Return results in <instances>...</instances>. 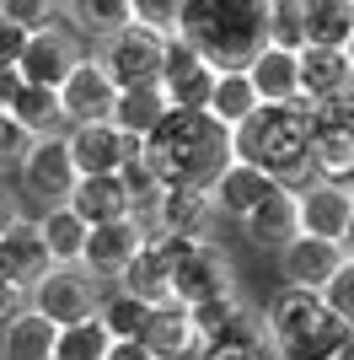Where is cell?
I'll list each match as a JSON object with an SVG mask.
<instances>
[{
    "label": "cell",
    "instance_id": "cell-38",
    "mask_svg": "<svg viewBox=\"0 0 354 360\" xmlns=\"http://www.w3.org/2000/svg\"><path fill=\"white\" fill-rule=\"evenodd\" d=\"M0 16L16 22L22 32H38V27L59 22V0H0Z\"/></svg>",
    "mask_w": 354,
    "mask_h": 360
},
{
    "label": "cell",
    "instance_id": "cell-39",
    "mask_svg": "<svg viewBox=\"0 0 354 360\" xmlns=\"http://www.w3.org/2000/svg\"><path fill=\"white\" fill-rule=\"evenodd\" d=\"M177 11H183V0H129V22L162 32V38L177 32Z\"/></svg>",
    "mask_w": 354,
    "mask_h": 360
},
{
    "label": "cell",
    "instance_id": "cell-5",
    "mask_svg": "<svg viewBox=\"0 0 354 360\" xmlns=\"http://www.w3.org/2000/svg\"><path fill=\"white\" fill-rule=\"evenodd\" d=\"M97 60H103V70L113 75V86H156L162 81V54H166V38L162 32L140 27V22H129V27H118L113 38H103V44L91 49Z\"/></svg>",
    "mask_w": 354,
    "mask_h": 360
},
{
    "label": "cell",
    "instance_id": "cell-14",
    "mask_svg": "<svg viewBox=\"0 0 354 360\" xmlns=\"http://www.w3.org/2000/svg\"><path fill=\"white\" fill-rule=\"evenodd\" d=\"M204 194H209V205H215V215L242 221V215H252L268 194H274V178H268V172H258L252 162H236V156H231V162L209 178Z\"/></svg>",
    "mask_w": 354,
    "mask_h": 360
},
{
    "label": "cell",
    "instance_id": "cell-11",
    "mask_svg": "<svg viewBox=\"0 0 354 360\" xmlns=\"http://www.w3.org/2000/svg\"><path fill=\"white\" fill-rule=\"evenodd\" d=\"M215 221L221 215H215L204 188H162L156 205H150V215H145L150 231H166V237H183V242H209Z\"/></svg>",
    "mask_w": 354,
    "mask_h": 360
},
{
    "label": "cell",
    "instance_id": "cell-35",
    "mask_svg": "<svg viewBox=\"0 0 354 360\" xmlns=\"http://www.w3.org/2000/svg\"><path fill=\"white\" fill-rule=\"evenodd\" d=\"M107 345H113V339H107V328L97 323V312H91V317H81V323H65V328H59L48 360H103Z\"/></svg>",
    "mask_w": 354,
    "mask_h": 360
},
{
    "label": "cell",
    "instance_id": "cell-22",
    "mask_svg": "<svg viewBox=\"0 0 354 360\" xmlns=\"http://www.w3.org/2000/svg\"><path fill=\"white\" fill-rule=\"evenodd\" d=\"M65 205H70L86 226H107V221L134 215L129 194H124V183H118V172H107V178H75V188L65 194Z\"/></svg>",
    "mask_w": 354,
    "mask_h": 360
},
{
    "label": "cell",
    "instance_id": "cell-4",
    "mask_svg": "<svg viewBox=\"0 0 354 360\" xmlns=\"http://www.w3.org/2000/svg\"><path fill=\"white\" fill-rule=\"evenodd\" d=\"M103 290L107 285H103V280H91L81 264H48L44 280H32V285H27V307L65 328V323H81V317L97 312Z\"/></svg>",
    "mask_w": 354,
    "mask_h": 360
},
{
    "label": "cell",
    "instance_id": "cell-43",
    "mask_svg": "<svg viewBox=\"0 0 354 360\" xmlns=\"http://www.w3.org/2000/svg\"><path fill=\"white\" fill-rule=\"evenodd\" d=\"M103 360H156V355H150V349L140 345V339H113Z\"/></svg>",
    "mask_w": 354,
    "mask_h": 360
},
{
    "label": "cell",
    "instance_id": "cell-45",
    "mask_svg": "<svg viewBox=\"0 0 354 360\" xmlns=\"http://www.w3.org/2000/svg\"><path fill=\"white\" fill-rule=\"evenodd\" d=\"M11 91H16V70H0V108L11 103Z\"/></svg>",
    "mask_w": 354,
    "mask_h": 360
},
{
    "label": "cell",
    "instance_id": "cell-40",
    "mask_svg": "<svg viewBox=\"0 0 354 360\" xmlns=\"http://www.w3.org/2000/svg\"><path fill=\"white\" fill-rule=\"evenodd\" d=\"M32 140H38V135H27V129H22V124H16L6 108H0V178L22 167V156L32 150Z\"/></svg>",
    "mask_w": 354,
    "mask_h": 360
},
{
    "label": "cell",
    "instance_id": "cell-36",
    "mask_svg": "<svg viewBox=\"0 0 354 360\" xmlns=\"http://www.w3.org/2000/svg\"><path fill=\"white\" fill-rule=\"evenodd\" d=\"M268 44L306 49V11H301V0H268Z\"/></svg>",
    "mask_w": 354,
    "mask_h": 360
},
{
    "label": "cell",
    "instance_id": "cell-13",
    "mask_svg": "<svg viewBox=\"0 0 354 360\" xmlns=\"http://www.w3.org/2000/svg\"><path fill=\"white\" fill-rule=\"evenodd\" d=\"M295 210H301V237L343 242V231H349V215H354V188L311 178V183H301V188H295Z\"/></svg>",
    "mask_w": 354,
    "mask_h": 360
},
{
    "label": "cell",
    "instance_id": "cell-29",
    "mask_svg": "<svg viewBox=\"0 0 354 360\" xmlns=\"http://www.w3.org/2000/svg\"><path fill=\"white\" fill-rule=\"evenodd\" d=\"M349 323H339V317H322L311 333H301V339H290V345L274 349V360H349Z\"/></svg>",
    "mask_w": 354,
    "mask_h": 360
},
{
    "label": "cell",
    "instance_id": "cell-27",
    "mask_svg": "<svg viewBox=\"0 0 354 360\" xmlns=\"http://www.w3.org/2000/svg\"><path fill=\"white\" fill-rule=\"evenodd\" d=\"M162 113H166V91L162 86H124L118 103H113V113H107V124H118V129L134 135V140H145L150 129L162 124Z\"/></svg>",
    "mask_w": 354,
    "mask_h": 360
},
{
    "label": "cell",
    "instance_id": "cell-9",
    "mask_svg": "<svg viewBox=\"0 0 354 360\" xmlns=\"http://www.w3.org/2000/svg\"><path fill=\"white\" fill-rule=\"evenodd\" d=\"M113 103H118V86H113V75L103 70L97 54H81V60L70 65V75L59 81V113H65V129H70V124L107 119Z\"/></svg>",
    "mask_w": 354,
    "mask_h": 360
},
{
    "label": "cell",
    "instance_id": "cell-6",
    "mask_svg": "<svg viewBox=\"0 0 354 360\" xmlns=\"http://www.w3.org/2000/svg\"><path fill=\"white\" fill-rule=\"evenodd\" d=\"M86 49H81V38H75L70 27H38V32H27V44H22V54H16V81L22 86H48V91H59V81L70 75V65L81 60Z\"/></svg>",
    "mask_w": 354,
    "mask_h": 360
},
{
    "label": "cell",
    "instance_id": "cell-44",
    "mask_svg": "<svg viewBox=\"0 0 354 360\" xmlns=\"http://www.w3.org/2000/svg\"><path fill=\"white\" fill-rule=\"evenodd\" d=\"M22 221V199L6 188V178H0V237H6V226H16Z\"/></svg>",
    "mask_w": 354,
    "mask_h": 360
},
{
    "label": "cell",
    "instance_id": "cell-23",
    "mask_svg": "<svg viewBox=\"0 0 354 360\" xmlns=\"http://www.w3.org/2000/svg\"><path fill=\"white\" fill-rule=\"evenodd\" d=\"M54 339H59V323H48L44 312L22 307L0 328V360H48L54 355Z\"/></svg>",
    "mask_w": 354,
    "mask_h": 360
},
{
    "label": "cell",
    "instance_id": "cell-33",
    "mask_svg": "<svg viewBox=\"0 0 354 360\" xmlns=\"http://www.w3.org/2000/svg\"><path fill=\"white\" fill-rule=\"evenodd\" d=\"M97 323L107 328V339H140L150 323V307L140 296H129V290H103V301H97Z\"/></svg>",
    "mask_w": 354,
    "mask_h": 360
},
{
    "label": "cell",
    "instance_id": "cell-1",
    "mask_svg": "<svg viewBox=\"0 0 354 360\" xmlns=\"http://www.w3.org/2000/svg\"><path fill=\"white\" fill-rule=\"evenodd\" d=\"M140 156L162 188H209V178L231 162V129L193 108H166L162 124L140 140Z\"/></svg>",
    "mask_w": 354,
    "mask_h": 360
},
{
    "label": "cell",
    "instance_id": "cell-16",
    "mask_svg": "<svg viewBox=\"0 0 354 360\" xmlns=\"http://www.w3.org/2000/svg\"><path fill=\"white\" fill-rule=\"evenodd\" d=\"M242 70H247V81H252V91H258V103H263V108L301 103V60H295V49L263 44Z\"/></svg>",
    "mask_w": 354,
    "mask_h": 360
},
{
    "label": "cell",
    "instance_id": "cell-28",
    "mask_svg": "<svg viewBox=\"0 0 354 360\" xmlns=\"http://www.w3.org/2000/svg\"><path fill=\"white\" fill-rule=\"evenodd\" d=\"M6 113H11L27 135H65V113H59V91L48 86H22L16 81L11 103H6Z\"/></svg>",
    "mask_w": 354,
    "mask_h": 360
},
{
    "label": "cell",
    "instance_id": "cell-31",
    "mask_svg": "<svg viewBox=\"0 0 354 360\" xmlns=\"http://www.w3.org/2000/svg\"><path fill=\"white\" fill-rule=\"evenodd\" d=\"M215 65H204V60H193V65H183V70H166L156 86L166 91V108H193V113H204V103H209V91H215Z\"/></svg>",
    "mask_w": 354,
    "mask_h": 360
},
{
    "label": "cell",
    "instance_id": "cell-2",
    "mask_svg": "<svg viewBox=\"0 0 354 360\" xmlns=\"http://www.w3.org/2000/svg\"><path fill=\"white\" fill-rule=\"evenodd\" d=\"M231 156L252 162L284 188L311 183V103L258 108L252 119H242L231 129Z\"/></svg>",
    "mask_w": 354,
    "mask_h": 360
},
{
    "label": "cell",
    "instance_id": "cell-7",
    "mask_svg": "<svg viewBox=\"0 0 354 360\" xmlns=\"http://www.w3.org/2000/svg\"><path fill=\"white\" fill-rule=\"evenodd\" d=\"M225 290H236V269H231V253L221 242H193L188 253L172 264V301H183V307L215 301Z\"/></svg>",
    "mask_w": 354,
    "mask_h": 360
},
{
    "label": "cell",
    "instance_id": "cell-3",
    "mask_svg": "<svg viewBox=\"0 0 354 360\" xmlns=\"http://www.w3.org/2000/svg\"><path fill=\"white\" fill-rule=\"evenodd\" d=\"M177 38H188L215 70H242L268 44V0H183Z\"/></svg>",
    "mask_w": 354,
    "mask_h": 360
},
{
    "label": "cell",
    "instance_id": "cell-21",
    "mask_svg": "<svg viewBox=\"0 0 354 360\" xmlns=\"http://www.w3.org/2000/svg\"><path fill=\"white\" fill-rule=\"evenodd\" d=\"M48 274V248L38 237V226L22 215L16 226H6V237H0V280H11V285L27 290L32 280H44Z\"/></svg>",
    "mask_w": 354,
    "mask_h": 360
},
{
    "label": "cell",
    "instance_id": "cell-19",
    "mask_svg": "<svg viewBox=\"0 0 354 360\" xmlns=\"http://www.w3.org/2000/svg\"><path fill=\"white\" fill-rule=\"evenodd\" d=\"M242 237L252 242V248H284V242L301 237V210H295V188H284V183H274V194L258 205L252 215H242Z\"/></svg>",
    "mask_w": 354,
    "mask_h": 360
},
{
    "label": "cell",
    "instance_id": "cell-20",
    "mask_svg": "<svg viewBox=\"0 0 354 360\" xmlns=\"http://www.w3.org/2000/svg\"><path fill=\"white\" fill-rule=\"evenodd\" d=\"M140 345L156 360H193L199 355V328L183 301H166V307H150V323L140 333Z\"/></svg>",
    "mask_w": 354,
    "mask_h": 360
},
{
    "label": "cell",
    "instance_id": "cell-41",
    "mask_svg": "<svg viewBox=\"0 0 354 360\" xmlns=\"http://www.w3.org/2000/svg\"><path fill=\"white\" fill-rule=\"evenodd\" d=\"M22 44H27V32L16 27V22H6V16H0V70H11V65H16Z\"/></svg>",
    "mask_w": 354,
    "mask_h": 360
},
{
    "label": "cell",
    "instance_id": "cell-17",
    "mask_svg": "<svg viewBox=\"0 0 354 360\" xmlns=\"http://www.w3.org/2000/svg\"><path fill=\"white\" fill-rule=\"evenodd\" d=\"M339 264H343V242H327V237H295L280 248V274L301 290H322Z\"/></svg>",
    "mask_w": 354,
    "mask_h": 360
},
{
    "label": "cell",
    "instance_id": "cell-46",
    "mask_svg": "<svg viewBox=\"0 0 354 360\" xmlns=\"http://www.w3.org/2000/svg\"><path fill=\"white\" fill-rule=\"evenodd\" d=\"M343 253L354 258V215H349V231H343Z\"/></svg>",
    "mask_w": 354,
    "mask_h": 360
},
{
    "label": "cell",
    "instance_id": "cell-25",
    "mask_svg": "<svg viewBox=\"0 0 354 360\" xmlns=\"http://www.w3.org/2000/svg\"><path fill=\"white\" fill-rule=\"evenodd\" d=\"M32 226H38V237H44V248H48V264H81V248H86L91 226L81 221L70 205H44V215Z\"/></svg>",
    "mask_w": 354,
    "mask_h": 360
},
{
    "label": "cell",
    "instance_id": "cell-15",
    "mask_svg": "<svg viewBox=\"0 0 354 360\" xmlns=\"http://www.w3.org/2000/svg\"><path fill=\"white\" fill-rule=\"evenodd\" d=\"M322 317H333V312L322 307V296H317V290L284 285L280 296L263 307V317H258V323H263V339L280 349V345H290V339H301V333H311Z\"/></svg>",
    "mask_w": 354,
    "mask_h": 360
},
{
    "label": "cell",
    "instance_id": "cell-26",
    "mask_svg": "<svg viewBox=\"0 0 354 360\" xmlns=\"http://www.w3.org/2000/svg\"><path fill=\"white\" fill-rule=\"evenodd\" d=\"M258 91H252V81H247V70H221L215 75V91H209V103H204V113L221 129H236L242 119H252L258 113Z\"/></svg>",
    "mask_w": 354,
    "mask_h": 360
},
{
    "label": "cell",
    "instance_id": "cell-47",
    "mask_svg": "<svg viewBox=\"0 0 354 360\" xmlns=\"http://www.w3.org/2000/svg\"><path fill=\"white\" fill-rule=\"evenodd\" d=\"M343 60H349V70H354V32L343 38Z\"/></svg>",
    "mask_w": 354,
    "mask_h": 360
},
{
    "label": "cell",
    "instance_id": "cell-32",
    "mask_svg": "<svg viewBox=\"0 0 354 360\" xmlns=\"http://www.w3.org/2000/svg\"><path fill=\"white\" fill-rule=\"evenodd\" d=\"M193 360H274V345L263 339V323L247 317L242 328H231V333H221V339L199 345V355H193Z\"/></svg>",
    "mask_w": 354,
    "mask_h": 360
},
{
    "label": "cell",
    "instance_id": "cell-34",
    "mask_svg": "<svg viewBox=\"0 0 354 360\" xmlns=\"http://www.w3.org/2000/svg\"><path fill=\"white\" fill-rule=\"evenodd\" d=\"M188 317H193V328H199V345H209V339H221V333L242 328V323L252 317V307L242 301V290H225V296H215V301L188 307Z\"/></svg>",
    "mask_w": 354,
    "mask_h": 360
},
{
    "label": "cell",
    "instance_id": "cell-12",
    "mask_svg": "<svg viewBox=\"0 0 354 360\" xmlns=\"http://www.w3.org/2000/svg\"><path fill=\"white\" fill-rule=\"evenodd\" d=\"M140 242H145V221H134V215L107 221V226H91V231H86V248H81V269H86L91 280L113 285L118 274H124V264L140 253Z\"/></svg>",
    "mask_w": 354,
    "mask_h": 360
},
{
    "label": "cell",
    "instance_id": "cell-24",
    "mask_svg": "<svg viewBox=\"0 0 354 360\" xmlns=\"http://www.w3.org/2000/svg\"><path fill=\"white\" fill-rule=\"evenodd\" d=\"M59 16L70 22V32L81 44H103L118 27H129V0H59Z\"/></svg>",
    "mask_w": 354,
    "mask_h": 360
},
{
    "label": "cell",
    "instance_id": "cell-30",
    "mask_svg": "<svg viewBox=\"0 0 354 360\" xmlns=\"http://www.w3.org/2000/svg\"><path fill=\"white\" fill-rule=\"evenodd\" d=\"M306 11V44L343 49V38L354 32V0H301Z\"/></svg>",
    "mask_w": 354,
    "mask_h": 360
},
{
    "label": "cell",
    "instance_id": "cell-10",
    "mask_svg": "<svg viewBox=\"0 0 354 360\" xmlns=\"http://www.w3.org/2000/svg\"><path fill=\"white\" fill-rule=\"evenodd\" d=\"M16 178H22V194L44 199V205H65V194L75 188V162H70L65 135H38L32 140V150L22 156V167H16Z\"/></svg>",
    "mask_w": 354,
    "mask_h": 360
},
{
    "label": "cell",
    "instance_id": "cell-37",
    "mask_svg": "<svg viewBox=\"0 0 354 360\" xmlns=\"http://www.w3.org/2000/svg\"><path fill=\"white\" fill-rule=\"evenodd\" d=\"M317 296H322V307L339 317V323H349V328H354V258L349 253H343V264L333 269V280H327Z\"/></svg>",
    "mask_w": 354,
    "mask_h": 360
},
{
    "label": "cell",
    "instance_id": "cell-8",
    "mask_svg": "<svg viewBox=\"0 0 354 360\" xmlns=\"http://www.w3.org/2000/svg\"><path fill=\"white\" fill-rule=\"evenodd\" d=\"M65 146H70V162H75V178H107L118 167L140 156V140L124 135L118 124L97 119V124H70L65 129Z\"/></svg>",
    "mask_w": 354,
    "mask_h": 360
},
{
    "label": "cell",
    "instance_id": "cell-42",
    "mask_svg": "<svg viewBox=\"0 0 354 360\" xmlns=\"http://www.w3.org/2000/svg\"><path fill=\"white\" fill-rule=\"evenodd\" d=\"M22 307H27V290L11 285V280H0V328H6V323H11Z\"/></svg>",
    "mask_w": 354,
    "mask_h": 360
},
{
    "label": "cell",
    "instance_id": "cell-18",
    "mask_svg": "<svg viewBox=\"0 0 354 360\" xmlns=\"http://www.w3.org/2000/svg\"><path fill=\"white\" fill-rule=\"evenodd\" d=\"M295 60H301V103H333V97H343L354 86L343 49L306 44V49H295Z\"/></svg>",
    "mask_w": 354,
    "mask_h": 360
}]
</instances>
